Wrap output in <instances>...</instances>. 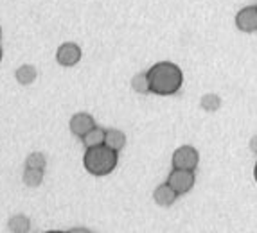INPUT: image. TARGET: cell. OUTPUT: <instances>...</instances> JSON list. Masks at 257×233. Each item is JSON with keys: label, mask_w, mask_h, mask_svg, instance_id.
Returning a JSON list of instances; mask_svg holds the SVG:
<instances>
[{"label": "cell", "mask_w": 257, "mask_h": 233, "mask_svg": "<svg viewBox=\"0 0 257 233\" xmlns=\"http://www.w3.org/2000/svg\"><path fill=\"white\" fill-rule=\"evenodd\" d=\"M176 197H178V194L173 190V186L169 185V183H162V185L157 186L153 192L155 203L160 204V206H171L176 201Z\"/></svg>", "instance_id": "obj_8"}, {"label": "cell", "mask_w": 257, "mask_h": 233, "mask_svg": "<svg viewBox=\"0 0 257 233\" xmlns=\"http://www.w3.org/2000/svg\"><path fill=\"white\" fill-rule=\"evenodd\" d=\"M56 60L61 67H74L77 61L81 60V49L76 43H63L56 52Z\"/></svg>", "instance_id": "obj_6"}, {"label": "cell", "mask_w": 257, "mask_h": 233, "mask_svg": "<svg viewBox=\"0 0 257 233\" xmlns=\"http://www.w3.org/2000/svg\"><path fill=\"white\" fill-rule=\"evenodd\" d=\"M253 178H255V181H257V163H255V167H253Z\"/></svg>", "instance_id": "obj_19"}, {"label": "cell", "mask_w": 257, "mask_h": 233, "mask_svg": "<svg viewBox=\"0 0 257 233\" xmlns=\"http://www.w3.org/2000/svg\"><path fill=\"white\" fill-rule=\"evenodd\" d=\"M8 228H9V231H13V233H29L31 220H29V217H26L24 213H17V215H13L9 219Z\"/></svg>", "instance_id": "obj_10"}, {"label": "cell", "mask_w": 257, "mask_h": 233, "mask_svg": "<svg viewBox=\"0 0 257 233\" xmlns=\"http://www.w3.org/2000/svg\"><path fill=\"white\" fill-rule=\"evenodd\" d=\"M236 27L243 33L257 31V6H246L236 15Z\"/></svg>", "instance_id": "obj_5"}, {"label": "cell", "mask_w": 257, "mask_h": 233, "mask_svg": "<svg viewBox=\"0 0 257 233\" xmlns=\"http://www.w3.org/2000/svg\"><path fill=\"white\" fill-rule=\"evenodd\" d=\"M117 160H119L117 151L103 144L86 149L85 156H83V165L94 176H106L117 167Z\"/></svg>", "instance_id": "obj_2"}, {"label": "cell", "mask_w": 257, "mask_h": 233, "mask_svg": "<svg viewBox=\"0 0 257 233\" xmlns=\"http://www.w3.org/2000/svg\"><path fill=\"white\" fill-rule=\"evenodd\" d=\"M0 36H2V27H0Z\"/></svg>", "instance_id": "obj_22"}, {"label": "cell", "mask_w": 257, "mask_h": 233, "mask_svg": "<svg viewBox=\"0 0 257 233\" xmlns=\"http://www.w3.org/2000/svg\"><path fill=\"white\" fill-rule=\"evenodd\" d=\"M43 179V169H33V167H26L24 170V183L27 186H38Z\"/></svg>", "instance_id": "obj_13"}, {"label": "cell", "mask_w": 257, "mask_h": 233, "mask_svg": "<svg viewBox=\"0 0 257 233\" xmlns=\"http://www.w3.org/2000/svg\"><path fill=\"white\" fill-rule=\"evenodd\" d=\"M126 144V135L119 129H106V136H104V145L119 153L120 149Z\"/></svg>", "instance_id": "obj_9"}, {"label": "cell", "mask_w": 257, "mask_h": 233, "mask_svg": "<svg viewBox=\"0 0 257 233\" xmlns=\"http://www.w3.org/2000/svg\"><path fill=\"white\" fill-rule=\"evenodd\" d=\"M132 86L135 92L139 93H150V81H148V74H137L132 79Z\"/></svg>", "instance_id": "obj_15"}, {"label": "cell", "mask_w": 257, "mask_h": 233, "mask_svg": "<svg viewBox=\"0 0 257 233\" xmlns=\"http://www.w3.org/2000/svg\"><path fill=\"white\" fill-rule=\"evenodd\" d=\"M250 147H252L253 153H257V136H253L252 142H250Z\"/></svg>", "instance_id": "obj_18"}, {"label": "cell", "mask_w": 257, "mask_h": 233, "mask_svg": "<svg viewBox=\"0 0 257 233\" xmlns=\"http://www.w3.org/2000/svg\"><path fill=\"white\" fill-rule=\"evenodd\" d=\"M200 163V153L193 145H182L173 153V169L194 170Z\"/></svg>", "instance_id": "obj_3"}, {"label": "cell", "mask_w": 257, "mask_h": 233, "mask_svg": "<svg viewBox=\"0 0 257 233\" xmlns=\"http://www.w3.org/2000/svg\"><path fill=\"white\" fill-rule=\"evenodd\" d=\"M15 76H17V81L20 85H31L36 79V68L33 65H22Z\"/></svg>", "instance_id": "obj_12"}, {"label": "cell", "mask_w": 257, "mask_h": 233, "mask_svg": "<svg viewBox=\"0 0 257 233\" xmlns=\"http://www.w3.org/2000/svg\"><path fill=\"white\" fill-rule=\"evenodd\" d=\"M0 60H2V49H0Z\"/></svg>", "instance_id": "obj_21"}, {"label": "cell", "mask_w": 257, "mask_h": 233, "mask_svg": "<svg viewBox=\"0 0 257 233\" xmlns=\"http://www.w3.org/2000/svg\"><path fill=\"white\" fill-rule=\"evenodd\" d=\"M94 127H95V122H94V119H92V115H88V113H76L72 119H70V131L76 136H79V138H83V136L90 131V129H94Z\"/></svg>", "instance_id": "obj_7"}, {"label": "cell", "mask_w": 257, "mask_h": 233, "mask_svg": "<svg viewBox=\"0 0 257 233\" xmlns=\"http://www.w3.org/2000/svg\"><path fill=\"white\" fill-rule=\"evenodd\" d=\"M146 74L151 93H157V95H175L184 85V74L180 67L171 61L155 63Z\"/></svg>", "instance_id": "obj_1"}, {"label": "cell", "mask_w": 257, "mask_h": 233, "mask_svg": "<svg viewBox=\"0 0 257 233\" xmlns=\"http://www.w3.org/2000/svg\"><path fill=\"white\" fill-rule=\"evenodd\" d=\"M219 106H221V99H219V95H216V93H205L202 97V108L205 111H218Z\"/></svg>", "instance_id": "obj_14"}, {"label": "cell", "mask_w": 257, "mask_h": 233, "mask_svg": "<svg viewBox=\"0 0 257 233\" xmlns=\"http://www.w3.org/2000/svg\"><path fill=\"white\" fill-rule=\"evenodd\" d=\"M26 167L33 169H45V156L42 153H31L26 160Z\"/></svg>", "instance_id": "obj_16"}, {"label": "cell", "mask_w": 257, "mask_h": 233, "mask_svg": "<svg viewBox=\"0 0 257 233\" xmlns=\"http://www.w3.org/2000/svg\"><path fill=\"white\" fill-rule=\"evenodd\" d=\"M67 233H90L86 228H72V229H69Z\"/></svg>", "instance_id": "obj_17"}, {"label": "cell", "mask_w": 257, "mask_h": 233, "mask_svg": "<svg viewBox=\"0 0 257 233\" xmlns=\"http://www.w3.org/2000/svg\"><path fill=\"white\" fill-rule=\"evenodd\" d=\"M194 170H185V169H173L171 174L167 176V183L173 186V190L178 195L187 194L194 186Z\"/></svg>", "instance_id": "obj_4"}, {"label": "cell", "mask_w": 257, "mask_h": 233, "mask_svg": "<svg viewBox=\"0 0 257 233\" xmlns=\"http://www.w3.org/2000/svg\"><path fill=\"white\" fill-rule=\"evenodd\" d=\"M104 136H106V129L95 126L94 129H90L81 140H83V144L86 145V149H88V147H95V145H103Z\"/></svg>", "instance_id": "obj_11"}, {"label": "cell", "mask_w": 257, "mask_h": 233, "mask_svg": "<svg viewBox=\"0 0 257 233\" xmlns=\"http://www.w3.org/2000/svg\"><path fill=\"white\" fill-rule=\"evenodd\" d=\"M45 233H65V231H45Z\"/></svg>", "instance_id": "obj_20"}]
</instances>
